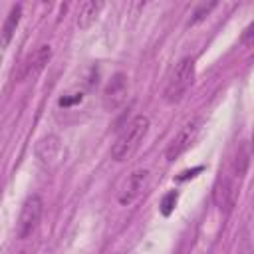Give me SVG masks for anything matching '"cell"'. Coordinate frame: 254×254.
<instances>
[{
	"label": "cell",
	"mask_w": 254,
	"mask_h": 254,
	"mask_svg": "<svg viewBox=\"0 0 254 254\" xmlns=\"http://www.w3.org/2000/svg\"><path fill=\"white\" fill-rule=\"evenodd\" d=\"M149 131V119L145 115H135L117 135L115 143L111 145V157L115 161H127L143 143L145 135Z\"/></svg>",
	"instance_id": "1"
},
{
	"label": "cell",
	"mask_w": 254,
	"mask_h": 254,
	"mask_svg": "<svg viewBox=\"0 0 254 254\" xmlns=\"http://www.w3.org/2000/svg\"><path fill=\"white\" fill-rule=\"evenodd\" d=\"M194 81V60L192 58H183L177 62V65L173 67L169 79H167V85H165V101L167 103H179L187 91L190 89Z\"/></svg>",
	"instance_id": "2"
},
{
	"label": "cell",
	"mask_w": 254,
	"mask_h": 254,
	"mask_svg": "<svg viewBox=\"0 0 254 254\" xmlns=\"http://www.w3.org/2000/svg\"><path fill=\"white\" fill-rule=\"evenodd\" d=\"M200 127H202V119L200 117H192L189 119L179 131L177 135L171 139V143L167 145L165 149V159L167 161H177L196 139V135L200 133Z\"/></svg>",
	"instance_id": "3"
},
{
	"label": "cell",
	"mask_w": 254,
	"mask_h": 254,
	"mask_svg": "<svg viewBox=\"0 0 254 254\" xmlns=\"http://www.w3.org/2000/svg\"><path fill=\"white\" fill-rule=\"evenodd\" d=\"M42 212H44V200L40 194H30L24 204H22V210H20V216H18V224H16V234L18 238H28L40 224V218H42Z\"/></svg>",
	"instance_id": "4"
},
{
	"label": "cell",
	"mask_w": 254,
	"mask_h": 254,
	"mask_svg": "<svg viewBox=\"0 0 254 254\" xmlns=\"http://www.w3.org/2000/svg\"><path fill=\"white\" fill-rule=\"evenodd\" d=\"M52 58V46L50 44H40L22 64V69L18 71V81H26V79H34L50 62Z\"/></svg>",
	"instance_id": "5"
},
{
	"label": "cell",
	"mask_w": 254,
	"mask_h": 254,
	"mask_svg": "<svg viewBox=\"0 0 254 254\" xmlns=\"http://www.w3.org/2000/svg\"><path fill=\"white\" fill-rule=\"evenodd\" d=\"M125 97H127V75L115 73L103 89V107L107 111H115L125 103Z\"/></svg>",
	"instance_id": "6"
},
{
	"label": "cell",
	"mask_w": 254,
	"mask_h": 254,
	"mask_svg": "<svg viewBox=\"0 0 254 254\" xmlns=\"http://www.w3.org/2000/svg\"><path fill=\"white\" fill-rule=\"evenodd\" d=\"M238 187H240V183H238L236 179H232L230 175H226L224 179H220V181L216 183L212 196H214V202H216V206H218L220 210L230 212V210L234 208L236 196H238Z\"/></svg>",
	"instance_id": "7"
},
{
	"label": "cell",
	"mask_w": 254,
	"mask_h": 254,
	"mask_svg": "<svg viewBox=\"0 0 254 254\" xmlns=\"http://www.w3.org/2000/svg\"><path fill=\"white\" fill-rule=\"evenodd\" d=\"M147 181H149V171H147V169H137V171H133V173L127 177V181L123 183V189H121V192H119V202H121V204H131V202H135V200L143 194V190H145V187H147Z\"/></svg>",
	"instance_id": "8"
},
{
	"label": "cell",
	"mask_w": 254,
	"mask_h": 254,
	"mask_svg": "<svg viewBox=\"0 0 254 254\" xmlns=\"http://www.w3.org/2000/svg\"><path fill=\"white\" fill-rule=\"evenodd\" d=\"M62 155V143L56 135H46L36 145V157L42 165H54Z\"/></svg>",
	"instance_id": "9"
},
{
	"label": "cell",
	"mask_w": 254,
	"mask_h": 254,
	"mask_svg": "<svg viewBox=\"0 0 254 254\" xmlns=\"http://www.w3.org/2000/svg\"><path fill=\"white\" fill-rule=\"evenodd\" d=\"M248 165H250V147H248L246 141H242V143L238 145V151H236L232 163H230V173H228V175L240 183L242 177H244L246 171H248Z\"/></svg>",
	"instance_id": "10"
},
{
	"label": "cell",
	"mask_w": 254,
	"mask_h": 254,
	"mask_svg": "<svg viewBox=\"0 0 254 254\" xmlns=\"http://www.w3.org/2000/svg\"><path fill=\"white\" fill-rule=\"evenodd\" d=\"M20 18H22V6H12L10 8V12H8V16H6V20H4V26H2V30H0V46H8L10 42H12V38H14V32H16V28H18V24H20Z\"/></svg>",
	"instance_id": "11"
},
{
	"label": "cell",
	"mask_w": 254,
	"mask_h": 254,
	"mask_svg": "<svg viewBox=\"0 0 254 254\" xmlns=\"http://www.w3.org/2000/svg\"><path fill=\"white\" fill-rule=\"evenodd\" d=\"M101 6H103L101 2H93V0L81 2V4H79V10H77V26L83 28V30L89 28V26L95 22V18H97Z\"/></svg>",
	"instance_id": "12"
},
{
	"label": "cell",
	"mask_w": 254,
	"mask_h": 254,
	"mask_svg": "<svg viewBox=\"0 0 254 254\" xmlns=\"http://www.w3.org/2000/svg\"><path fill=\"white\" fill-rule=\"evenodd\" d=\"M177 200H179V192H177V190L167 192V194L161 198V212H163L165 216H169V214L173 212V208H175Z\"/></svg>",
	"instance_id": "13"
},
{
	"label": "cell",
	"mask_w": 254,
	"mask_h": 254,
	"mask_svg": "<svg viewBox=\"0 0 254 254\" xmlns=\"http://www.w3.org/2000/svg\"><path fill=\"white\" fill-rule=\"evenodd\" d=\"M216 6V2H210V4H200L196 10H194V14H192V18H190V22H189V26H194V24H198L200 20H204L206 18V14L212 10Z\"/></svg>",
	"instance_id": "14"
},
{
	"label": "cell",
	"mask_w": 254,
	"mask_h": 254,
	"mask_svg": "<svg viewBox=\"0 0 254 254\" xmlns=\"http://www.w3.org/2000/svg\"><path fill=\"white\" fill-rule=\"evenodd\" d=\"M81 99H83V93H81V91H79V93H67V95L60 97L58 105H60V107H71V105H75V103H81Z\"/></svg>",
	"instance_id": "15"
},
{
	"label": "cell",
	"mask_w": 254,
	"mask_h": 254,
	"mask_svg": "<svg viewBox=\"0 0 254 254\" xmlns=\"http://www.w3.org/2000/svg\"><path fill=\"white\" fill-rule=\"evenodd\" d=\"M202 171V167H196V169H192V171H187V173H183L181 177H177V181H185V179H189V177H194V173H200Z\"/></svg>",
	"instance_id": "16"
},
{
	"label": "cell",
	"mask_w": 254,
	"mask_h": 254,
	"mask_svg": "<svg viewBox=\"0 0 254 254\" xmlns=\"http://www.w3.org/2000/svg\"><path fill=\"white\" fill-rule=\"evenodd\" d=\"M238 254H250V244H248V238H244V248L238 250Z\"/></svg>",
	"instance_id": "17"
}]
</instances>
